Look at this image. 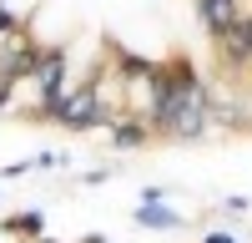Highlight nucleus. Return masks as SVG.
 <instances>
[{
	"label": "nucleus",
	"instance_id": "f257e3e1",
	"mask_svg": "<svg viewBox=\"0 0 252 243\" xmlns=\"http://www.w3.org/2000/svg\"><path fill=\"white\" fill-rule=\"evenodd\" d=\"M217 112V96L212 86L197 76V66L187 56L172 61H157V76H152V101H146V132L152 142H197L212 132V117Z\"/></svg>",
	"mask_w": 252,
	"mask_h": 243
},
{
	"label": "nucleus",
	"instance_id": "1a4fd4ad",
	"mask_svg": "<svg viewBox=\"0 0 252 243\" xmlns=\"http://www.w3.org/2000/svg\"><path fill=\"white\" fill-rule=\"evenodd\" d=\"M61 162H66L61 152H35V167H40V172H51V167H61Z\"/></svg>",
	"mask_w": 252,
	"mask_h": 243
},
{
	"label": "nucleus",
	"instance_id": "0eeeda50",
	"mask_svg": "<svg viewBox=\"0 0 252 243\" xmlns=\"http://www.w3.org/2000/svg\"><path fill=\"white\" fill-rule=\"evenodd\" d=\"M106 142H111L116 152H136V147H146V142H152V132H146L141 117H116L111 132H106Z\"/></svg>",
	"mask_w": 252,
	"mask_h": 243
},
{
	"label": "nucleus",
	"instance_id": "6e6552de",
	"mask_svg": "<svg viewBox=\"0 0 252 243\" xmlns=\"http://www.w3.org/2000/svg\"><path fill=\"white\" fill-rule=\"evenodd\" d=\"M0 233H15V238H46V213L40 208H31V213H10L5 223H0Z\"/></svg>",
	"mask_w": 252,
	"mask_h": 243
},
{
	"label": "nucleus",
	"instance_id": "7ed1b4c3",
	"mask_svg": "<svg viewBox=\"0 0 252 243\" xmlns=\"http://www.w3.org/2000/svg\"><path fill=\"white\" fill-rule=\"evenodd\" d=\"M31 86H35V117L46 107H56V101L71 91V81H66V51H61V46H40V61L31 71Z\"/></svg>",
	"mask_w": 252,
	"mask_h": 243
},
{
	"label": "nucleus",
	"instance_id": "f03ea898",
	"mask_svg": "<svg viewBox=\"0 0 252 243\" xmlns=\"http://www.w3.org/2000/svg\"><path fill=\"white\" fill-rule=\"evenodd\" d=\"M46 122H61V127H71V132H91L106 122V91H101V76L91 81H76V86L56 101V107L40 112Z\"/></svg>",
	"mask_w": 252,
	"mask_h": 243
},
{
	"label": "nucleus",
	"instance_id": "9b49d317",
	"mask_svg": "<svg viewBox=\"0 0 252 243\" xmlns=\"http://www.w3.org/2000/svg\"><path fill=\"white\" fill-rule=\"evenodd\" d=\"M202 243H237V238H232V233H207Z\"/></svg>",
	"mask_w": 252,
	"mask_h": 243
},
{
	"label": "nucleus",
	"instance_id": "39448f33",
	"mask_svg": "<svg viewBox=\"0 0 252 243\" xmlns=\"http://www.w3.org/2000/svg\"><path fill=\"white\" fill-rule=\"evenodd\" d=\"M131 218L141 223V228H182V213H177V208H166V193H161V188H146Z\"/></svg>",
	"mask_w": 252,
	"mask_h": 243
},
{
	"label": "nucleus",
	"instance_id": "ddd939ff",
	"mask_svg": "<svg viewBox=\"0 0 252 243\" xmlns=\"http://www.w3.org/2000/svg\"><path fill=\"white\" fill-rule=\"evenodd\" d=\"M40 243H61V238H40Z\"/></svg>",
	"mask_w": 252,
	"mask_h": 243
},
{
	"label": "nucleus",
	"instance_id": "20e7f679",
	"mask_svg": "<svg viewBox=\"0 0 252 243\" xmlns=\"http://www.w3.org/2000/svg\"><path fill=\"white\" fill-rule=\"evenodd\" d=\"M217 56L227 71H247L252 66V10H242L232 26L217 36Z\"/></svg>",
	"mask_w": 252,
	"mask_h": 243
},
{
	"label": "nucleus",
	"instance_id": "423d86ee",
	"mask_svg": "<svg viewBox=\"0 0 252 243\" xmlns=\"http://www.w3.org/2000/svg\"><path fill=\"white\" fill-rule=\"evenodd\" d=\"M192 10H197V20L207 26V36L217 40V36L242 15V0H192Z\"/></svg>",
	"mask_w": 252,
	"mask_h": 243
},
{
	"label": "nucleus",
	"instance_id": "f8f14e48",
	"mask_svg": "<svg viewBox=\"0 0 252 243\" xmlns=\"http://www.w3.org/2000/svg\"><path fill=\"white\" fill-rule=\"evenodd\" d=\"M81 243H106V238H101V233H86V238H81Z\"/></svg>",
	"mask_w": 252,
	"mask_h": 243
},
{
	"label": "nucleus",
	"instance_id": "9d476101",
	"mask_svg": "<svg viewBox=\"0 0 252 243\" xmlns=\"http://www.w3.org/2000/svg\"><path fill=\"white\" fill-rule=\"evenodd\" d=\"M222 213H232V218H242V213H247V198H227V202H222Z\"/></svg>",
	"mask_w": 252,
	"mask_h": 243
}]
</instances>
